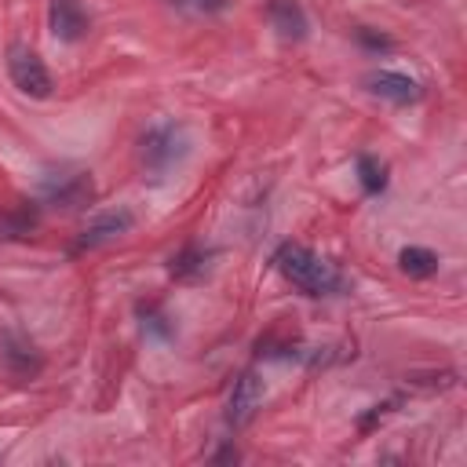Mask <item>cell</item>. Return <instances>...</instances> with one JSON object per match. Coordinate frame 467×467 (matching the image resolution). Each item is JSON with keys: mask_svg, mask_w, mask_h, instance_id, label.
I'll list each match as a JSON object with an SVG mask.
<instances>
[{"mask_svg": "<svg viewBox=\"0 0 467 467\" xmlns=\"http://www.w3.org/2000/svg\"><path fill=\"white\" fill-rule=\"evenodd\" d=\"M204 266H208V255H204L201 248H182V252L171 259V274H175L179 281L201 277V274H204Z\"/></svg>", "mask_w": 467, "mask_h": 467, "instance_id": "11", "label": "cell"}, {"mask_svg": "<svg viewBox=\"0 0 467 467\" xmlns=\"http://www.w3.org/2000/svg\"><path fill=\"white\" fill-rule=\"evenodd\" d=\"M91 175L84 171H58L44 179V201L55 208H77L84 201H91Z\"/></svg>", "mask_w": 467, "mask_h": 467, "instance_id": "6", "label": "cell"}, {"mask_svg": "<svg viewBox=\"0 0 467 467\" xmlns=\"http://www.w3.org/2000/svg\"><path fill=\"white\" fill-rule=\"evenodd\" d=\"M398 266H401V274H409V277H431V274H438V255H434L431 248L409 244V248L398 252Z\"/></svg>", "mask_w": 467, "mask_h": 467, "instance_id": "10", "label": "cell"}, {"mask_svg": "<svg viewBox=\"0 0 467 467\" xmlns=\"http://www.w3.org/2000/svg\"><path fill=\"white\" fill-rule=\"evenodd\" d=\"M259 405H263V379L255 372H241L234 379V390H230V401H226V423L244 427L255 416Z\"/></svg>", "mask_w": 467, "mask_h": 467, "instance_id": "7", "label": "cell"}, {"mask_svg": "<svg viewBox=\"0 0 467 467\" xmlns=\"http://www.w3.org/2000/svg\"><path fill=\"white\" fill-rule=\"evenodd\" d=\"M7 77H11V84L22 91V95H29V99H47L51 95V73H47V66H44V58L33 51V47H11L7 51Z\"/></svg>", "mask_w": 467, "mask_h": 467, "instance_id": "3", "label": "cell"}, {"mask_svg": "<svg viewBox=\"0 0 467 467\" xmlns=\"http://www.w3.org/2000/svg\"><path fill=\"white\" fill-rule=\"evenodd\" d=\"M51 33L62 44H77L88 36V11L80 0H51Z\"/></svg>", "mask_w": 467, "mask_h": 467, "instance_id": "8", "label": "cell"}, {"mask_svg": "<svg viewBox=\"0 0 467 467\" xmlns=\"http://www.w3.org/2000/svg\"><path fill=\"white\" fill-rule=\"evenodd\" d=\"M270 22L285 40H303L306 29H310V22H306V15L296 0H274L270 4Z\"/></svg>", "mask_w": 467, "mask_h": 467, "instance_id": "9", "label": "cell"}, {"mask_svg": "<svg viewBox=\"0 0 467 467\" xmlns=\"http://www.w3.org/2000/svg\"><path fill=\"white\" fill-rule=\"evenodd\" d=\"M190 7L193 11H204V15H215V11L226 7V0H190Z\"/></svg>", "mask_w": 467, "mask_h": 467, "instance_id": "13", "label": "cell"}, {"mask_svg": "<svg viewBox=\"0 0 467 467\" xmlns=\"http://www.w3.org/2000/svg\"><path fill=\"white\" fill-rule=\"evenodd\" d=\"M274 266L285 274V281H292L299 292L306 296H328L339 288V274L328 259H321L317 252L303 248V244H281L274 255Z\"/></svg>", "mask_w": 467, "mask_h": 467, "instance_id": "1", "label": "cell"}, {"mask_svg": "<svg viewBox=\"0 0 467 467\" xmlns=\"http://www.w3.org/2000/svg\"><path fill=\"white\" fill-rule=\"evenodd\" d=\"M365 88L394 106H409V102H420L423 99V88L420 80H412L409 73H398V69H376L365 77Z\"/></svg>", "mask_w": 467, "mask_h": 467, "instance_id": "5", "label": "cell"}, {"mask_svg": "<svg viewBox=\"0 0 467 467\" xmlns=\"http://www.w3.org/2000/svg\"><path fill=\"white\" fill-rule=\"evenodd\" d=\"M358 179H361L365 193H379V190L387 186V168H383L376 157L361 153V157H358Z\"/></svg>", "mask_w": 467, "mask_h": 467, "instance_id": "12", "label": "cell"}, {"mask_svg": "<svg viewBox=\"0 0 467 467\" xmlns=\"http://www.w3.org/2000/svg\"><path fill=\"white\" fill-rule=\"evenodd\" d=\"M186 153H190V135L182 124H153L142 135V164L153 175L171 171Z\"/></svg>", "mask_w": 467, "mask_h": 467, "instance_id": "2", "label": "cell"}, {"mask_svg": "<svg viewBox=\"0 0 467 467\" xmlns=\"http://www.w3.org/2000/svg\"><path fill=\"white\" fill-rule=\"evenodd\" d=\"M135 226V215L128 212V208H113V212H102V215H95L80 234H77V241H73V252H91V248H102V244H109V241H117V237H124L128 230Z\"/></svg>", "mask_w": 467, "mask_h": 467, "instance_id": "4", "label": "cell"}]
</instances>
